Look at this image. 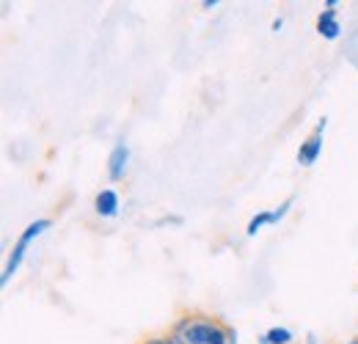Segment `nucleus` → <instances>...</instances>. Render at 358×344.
<instances>
[{
  "instance_id": "f257e3e1",
  "label": "nucleus",
  "mask_w": 358,
  "mask_h": 344,
  "mask_svg": "<svg viewBox=\"0 0 358 344\" xmlns=\"http://www.w3.org/2000/svg\"><path fill=\"white\" fill-rule=\"evenodd\" d=\"M182 339L185 344H231V328L215 317H196Z\"/></svg>"
},
{
  "instance_id": "f03ea898",
  "label": "nucleus",
  "mask_w": 358,
  "mask_h": 344,
  "mask_svg": "<svg viewBox=\"0 0 358 344\" xmlns=\"http://www.w3.org/2000/svg\"><path fill=\"white\" fill-rule=\"evenodd\" d=\"M52 226V220L50 217H42V220H34L25 231H22V237L17 240V245H14V251H11V257H8V261H6V270H3V275H0V281L3 284H8L11 281V275L20 270V264H22V259H25V251H28V245L39 237V234H45L47 229Z\"/></svg>"
},
{
  "instance_id": "7ed1b4c3",
  "label": "nucleus",
  "mask_w": 358,
  "mask_h": 344,
  "mask_svg": "<svg viewBox=\"0 0 358 344\" xmlns=\"http://www.w3.org/2000/svg\"><path fill=\"white\" fill-rule=\"evenodd\" d=\"M325 127H328V119H320L312 135L301 143V149H298V163H301V166L309 169V166L317 163V157H320V152H322V132H325Z\"/></svg>"
},
{
  "instance_id": "20e7f679",
  "label": "nucleus",
  "mask_w": 358,
  "mask_h": 344,
  "mask_svg": "<svg viewBox=\"0 0 358 344\" xmlns=\"http://www.w3.org/2000/svg\"><path fill=\"white\" fill-rule=\"evenodd\" d=\"M127 160H130V149L124 143H116L113 152H110V157H108V176H110V182H119L124 176Z\"/></svg>"
},
{
  "instance_id": "39448f33",
  "label": "nucleus",
  "mask_w": 358,
  "mask_h": 344,
  "mask_svg": "<svg viewBox=\"0 0 358 344\" xmlns=\"http://www.w3.org/2000/svg\"><path fill=\"white\" fill-rule=\"evenodd\" d=\"M94 210H96V215L102 217H116L119 215V196H116V190H99L96 193V199H94Z\"/></svg>"
},
{
  "instance_id": "423d86ee",
  "label": "nucleus",
  "mask_w": 358,
  "mask_h": 344,
  "mask_svg": "<svg viewBox=\"0 0 358 344\" xmlns=\"http://www.w3.org/2000/svg\"><path fill=\"white\" fill-rule=\"evenodd\" d=\"M317 31H320V36L322 39H328V42H334V39H339V22H336V8H325L322 14H320V20H317Z\"/></svg>"
},
{
  "instance_id": "0eeeda50",
  "label": "nucleus",
  "mask_w": 358,
  "mask_h": 344,
  "mask_svg": "<svg viewBox=\"0 0 358 344\" xmlns=\"http://www.w3.org/2000/svg\"><path fill=\"white\" fill-rule=\"evenodd\" d=\"M259 342L262 344H292L295 342V336H292V331H287V328H270Z\"/></svg>"
},
{
  "instance_id": "6e6552de",
  "label": "nucleus",
  "mask_w": 358,
  "mask_h": 344,
  "mask_svg": "<svg viewBox=\"0 0 358 344\" xmlns=\"http://www.w3.org/2000/svg\"><path fill=\"white\" fill-rule=\"evenodd\" d=\"M268 223H273V213H259V215H254L251 220H248V226H245V234L248 237H254L262 226H268Z\"/></svg>"
},
{
  "instance_id": "1a4fd4ad",
  "label": "nucleus",
  "mask_w": 358,
  "mask_h": 344,
  "mask_svg": "<svg viewBox=\"0 0 358 344\" xmlns=\"http://www.w3.org/2000/svg\"><path fill=\"white\" fill-rule=\"evenodd\" d=\"M289 207H292V199H287V201H284V204H281V207H278V210L273 213V223H278L281 217L287 215V213H289Z\"/></svg>"
},
{
  "instance_id": "9d476101",
  "label": "nucleus",
  "mask_w": 358,
  "mask_h": 344,
  "mask_svg": "<svg viewBox=\"0 0 358 344\" xmlns=\"http://www.w3.org/2000/svg\"><path fill=\"white\" fill-rule=\"evenodd\" d=\"M163 344H185L182 336H174V334H169V336H163Z\"/></svg>"
},
{
  "instance_id": "9b49d317",
  "label": "nucleus",
  "mask_w": 358,
  "mask_h": 344,
  "mask_svg": "<svg viewBox=\"0 0 358 344\" xmlns=\"http://www.w3.org/2000/svg\"><path fill=\"white\" fill-rule=\"evenodd\" d=\"M141 344H163V336H152V339H146V342Z\"/></svg>"
},
{
  "instance_id": "f8f14e48",
  "label": "nucleus",
  "mask_w": 358,
  "mask_h": 344,
  "mask_svg": "<svg viewBox=\"0 0 358 344\" xmlns=\"http://www.w3.org/2000/svg\"><path fill=\"white\" fill-rule=\"evenodd\" d=\"M350 344H358V339H353V342H350Z\"/></svg>"
}]
</instances>
